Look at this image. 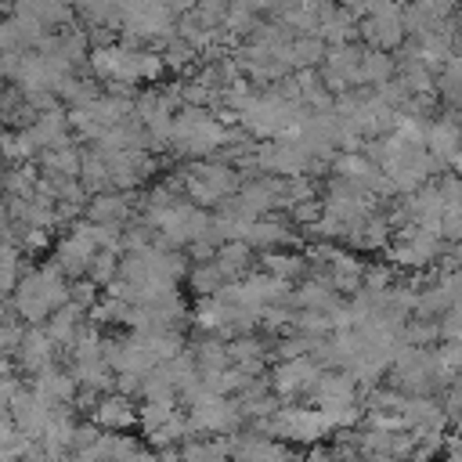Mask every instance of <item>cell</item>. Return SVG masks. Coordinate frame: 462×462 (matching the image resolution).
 Instances as JSON below:
<instances>
[{"label":"cell","instance_id":"8fae6325","mask_svg":"<svg viewBox=\"0 0 462 462\" xmlns=\"http://www.w3.org/2000/svg\"><path fill=\"white\" fill-rule=\"evenodd\" d=\"M328 58V43L321 36H292L285 43V61L292 65V72H303V69H321Z\"/></svg>","mask_w":462,"mask_h":462},{"label":"cell","instance_id":"5bb4252c","mask_svg":"<svg viewBox=\"0 0 462 462\" xmlns=\"http://www.w3.org/2000/svg\"><path fill=\"white\" fill-rule=\"evenodd\" d=\"M43 328H47V336H51L58 346H72L76 336H79V328H83V310L72 307V303H65L61 310H54V314L43 321Z\"/></svg>","mask_w":462,"mask_h":462},{"label":"cell","instance_id":"8992f818","mask_svg":"<svg viewBox=\"0 0 462 462\" xmlns=\"http://www.w3.org/2000/svg\"><path fill=\"white\" fill-rule=\"evenodd\" d=\"M58 343L47 336V328L43 325H29V332H25V339H22V346H18V368L25 372V375H40L43 368H51V365H58V350H54Z\"/></svg>","mask_w":462,"mask_h":462},{"label":"cell","instance_id":"5b68a950","mask_svg":"<svg viewBox=\"0 0 462 462\" xmlns=\"http://www.w3.org/2000/svg\"><path fill=\"white\" fill-rule=\"evenodd\" d=\"M260 256L263 253H278V249H289L292 242H296V231H289V217H282V213H267V217H260V220H253L249 227H245V235H242Z\"/></svg>","mask_w":462,"mask_h":462},{"label":"cell","instance_id":"d6986e66","mask_svg":"<svg viewBox=\"0 0 462 462\" xmlns=\"http://www.w3.org/2000/svg\"><path fill=\"white\" fill-rule=\"evenodd\" d=\"M119 260H123V253H112V249H101L94 260H90V271H87V278L94 282V285H101V289H108L116 278H119Z\"/></svg>","mask_w":462,"mask_h":462},{"label":"cell","instance_id":"ffe728a7","mask_svg":"<svg viewBox=\"0 0 462 462\" xmlns=\"http://www.w3.org/2000/svg\"><path fill=\"white\" fill-rule=\"evenodd\" d=\"M97 289H101V285H94L90 278H79V282L69 285V303L87 314V310H94V307L101 303V300H97Z\"/></svg>","mask_w":462,"mask_h":462},{"label":"cell","instance_id":"e0dca14e","mask_svg":"<svg viewBox=\"0 0 462 462\" xmlns=\"http://www.w3.org/2000/svg\"><path fill=\"white\" fill-rule=\"evenodd\" d=\"M191 354H195V361H199V372H227V368H231L227 339L206 336V339H199V343L191 346Z\"/></svg>","mask_w":462,"mask_h":462},{"label":"cell","instance_id":"9c48e42d","mask_svg":"<svg viewBox=\"0 0 462 462\" xmlns=\"http://www.w3.org/2000/svg\"><path fill=\"white\" fill-rule=\"evenodd\" d=\"M256 249L245 242V238H231V242H224L220 249H217V263H220V271L227 274V282H242V278H249L253 274V267H256Z\"/></svg>","mask_w":462,"mask_h":462},{"label":"cell","instance_id":"52a82bcc","mask_svg":"<svg viewBox=\"0 0 462 462\" xmlns=\"http://www.w3.org/2000/svg\"><path fill=\"white\" fill-rule=\"evenodd\" d=\"M87 419H90L97 430H105V433H123V430H130V426L137 422V408H134V397H126V393H119V390H108Z\"/></svg>","mask_w":462,"mask_h":462},{"label":"cell","instance_id":"ac0fdd59","mask_svg":"<svg viewBox=\"0 0 462 462\" xmlns=\"http://www.w3.org/2000/svg\"><path fill=\"white\" fill-rule=\"evenodd\" d=\"M173 419H177L173 401H144V404L137 408V426L144 430V437L155 433V430H162V426H170Z\"/></svg>","mask_w":462,"mask_h":462},{"label":"cell","instance_id":"3957f363","mask_svg":"<svg viewBox=\"0 0 462 462\" xmlns=\"http://www.w3.org/2000/svg\"><path fill=\"white\" fill-rule=\"evenodd\" d=\"M256 430L289 444H318L325 433H336L321 408H303V404H282L271 419L256 422Z\"/></svg>","mask_w":462,"mask_h":462},{"label":"cell","instance_id":"6da1fadb","mask_svg":"<svg viewBox=\"0 0 462 462\" xmlns=\"http://www.w3.org/2000/svg\"><path fill=\"white\" fill-rule=\"evenodd\" d=\"M69 278L58 271V263L51 260V263H43V267H29L25 274H22V282H18V289H14V296H11V303H14V310H18V318L25 321V325H43L54 310H61L65 303H69Z\"/></svg>","mask_w":462,"mask_h":462},{"label":"cell","instance_id":"30bf717a","mask_svg":"<svg viewBox=\"0 0 462 462\" xmlns=\"http://www.w3.org/2000/svg\"><path fill=\"white\" fill-rule=\"evenodd\" d=\"M260 263H263L267 274H274V278H282V282H289V285H296V282H303V278L310 274V256H303V253H296V249L263 253Z\"/></svg>","mask_w":462,"mask_h":462},{"label":"cell","instance_id":"4fadbf2b","mask_svg":"<svg viewBox=\"0 0 462 462\" xmlns=\"http://www.w3.org/2000/svg\"><path fill=\"white\" fill-rule=\"evenodd\" d=\"M36 166H40L43 177H79V170H83V148H76V144L47 148V152H40Z\"/></svg>","mask_w":462,"mask_h":462},{"label":"cell","instance_id":"2e32d148","mask_svg":"<svg viewBox=\"0 0 462 462\" xmlns=\"http://www.w3.org/2000/svg\"><path fill=\"white\" fill-rule=\"evenodd\" d=\"M401 343H404V346H422V350H430L433 343H440V318H419V314H411V318L404 321V328H401Z\"/></svg>","mask_w":462,"mask_h":462},{"label":"cell","instance_id":"44dd1931","mask_svg":"<svg viewBox=\"0 0 462 462\" xmlns=\"http://www.w3.org/2000/svg\"><path fill=\"white\" fill-rule=\"evenodd\" d=\"M440 339H462V303H451L440 314Z\"/></svg>","mask_w":462,"mask_h":462},{"label":"cell","instance_id":"7a4b0ae2","mask_svg":"<svg viewBox=\"0 0 462 462\" xmlns=\"http://www.w3.org/2000/svg\"><path fill=\"white\" fill-rule=\"evenodd\" d=\"M180 177H184L188 202H199V206H220L224 199L238 195V188H242V173L231 162H220V159L191 162Z\"/></svg>","mask_w":462,"mask_h":462},{"label":"cell","instance_id":"277c9868","mask_svg":"<svg viewBox=\"0 0 462 462\" xmlns=\"http://www.w3.org/2000/svg\"><path fill=\"white\" fill-rule=\"evenodd\" d=\"M321 372H325L321 361L310 357V354H303V357H292V361H278L274 372H271V386H274V393L282 401H300V397L310 401Z\"/></svg>","mask_w":462,"mask_h":462},{"label":"cell","instance_id":"7c38bea8","mask_svg":"<svg viewBox=\"0 0 462 462\" xmlns=\"http://www.w3.org/2000/svg\"><path fill=\"white\" fill-rule=\"evenodd\" d=\"M393 79H397V54H390V51H365L361 72H357V87H386Z\"/></svg>","mask_w":462,"mask_h":462},{"label":"cell","instance_id":"ba28073f","mask_svg":"<svg viewBox=\"0 0 462 462\" xmlns=\"http://www.w3.org/2000/svg\"><path fill=\"white\" fill-rule=\"evenodd\" d=\"M130 217H134V195L101 191V195H90V202H87V220H90V224H101V227H126Z\"/></svg>","mask_w":462,"mask_h":462},{"label":"cell","instance_id":"9a60e30c","mask_svg":"<svg viewBox=\"0 0 462 462\" xmlns=\"http://www.w3.org/2000/svg\"><path fill=\"white\" fill-rule=\"evenodd\" d=\"M188 278H191V289L202 296V300H213V296H220L231 282H227V274L220 271V263L217 260H206V263H195L191 271H188Z\"/></svg>","mask_w":462,"mask_h":462},{"label":"cell","instance_id":"7402d4cb","mask_svg":"<svg viewBox=\"0 0 462 462\" xmlns=\"http://www.w3.org/2000/svg\"><path fill=\"white\" fill-rule=\"evenodd\" d=\"M199 4H202V0H166V7H170L177 18H180V14H191Z\"/></svg>","mask_w":462,"mask_h":462},{"label":"cell","instance_id":"603a6c76","mask_svg":"<svg viewBox=\"0 0 462 462\" xmlns=\"http://www.w3.org/2000/svg\"><path fill=\"white\" fill-rule=\"evenodd\" d=\"M448 166H451V173H458V177H462V148H458V152H455V159H451V162H448Z\"/></svg>","mask_w":462,"mask_h":462}]
</instances>
